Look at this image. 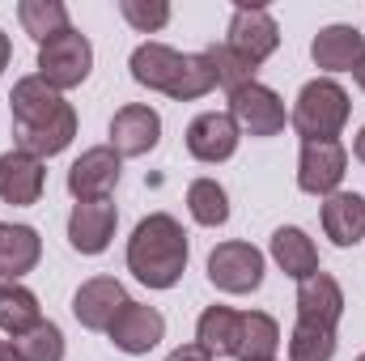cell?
Returning <instances> with one entry per match:
<instances>
[{
	"mask_svg": "<svg viewBox=\"0 0 365 361\" xmlns=\"http://www.w3.org/2000/svg\"><path fill=\"white\" fill-rule=\"evenodd\" d=\"M336 357V332L314 323H293L289 332V361H331Z\"/></svg>",
	"mask_w": 365,
	"mask_h": 361,
	"instance_id": "obj_28",
	"label": "cell"
},
{
	"mask_svg": "<svg viewBox=\"0 0 365 361\" xmlns=\"http://www.w3.org/2000/svg\"><path fill=\"white\" fill-rule=\"evenodd\" d=\"M166 361H212V353H208L204 345H182V349H175Z\"/></svg>",
	"mask_w": 365,
	"mask_h": 361,
	"instance_id": "obj_31",
	"label": "cell"
},
{
	"mask_svg": "<svg viewBox=\"0 0 365 361\" xmlns=\"http://www.w3.org/2000/svg\"><path fill=\"white\" fill-rule=\"evenodd\" d=\"M349 171V149L340 141H302L297 153V187L306 195H336Z\"/></svg>",
	"mask_w": 365,
	"mask_h": 361,
	"instance_id": "obj_7",
	"label": "cell"
},
{
	"mask_svg": "<svg viewBox=\"0 0 365 361\" xmlns=\"http://www.w3.org/2000/svg\"><path fill=\"white\" fill-rule=\"evenodd\" d=\"M357 361H365V353H361V357H357Z\"/></svg>",
	"mask_w": 365,
	"mask_h": 361,
	"instance_id": "obj_36",
	"label": "cell"
},
{
	"mask_svg": "<svg viewBox=\"0 0 365 361\" xmlns=\"http://www.w3.org/2000/svg\"><path fill=\"white\" fill-rule=\"evenodd\" d=\"M93 68V47L81 30H64L38 47V77L56 93L77 90Z\"/></svg>",
	"mask_w": 365,
	"mask_h": 361,
	"instance_id": "obj_5",
	"label": "cell"
},
{
	"mask_svg": "<svg viewBox=\"0 0 365 361\" xmlns=\"http://www.w3.org/2000/svg\"><path fill=\"white\" fill-rule=\"evenodd\" d=\"M242 60H251L255 68L272 56L276 47H280V26H276V17L268 9H259V4H238L234 9V17H230V39H225Z\"/></svg>",
	"mask_w": 365,
	"mask_h": 361,
	"instance_id": "obj_9",
	"label": "cell"
},
{
	"mask_svg": "<svg viewBox=\"0 0 365 361\" xmlns=\"http://www.w3.org/2000/svg\"><path fill=\"white\" fill-rule=\"evenodd\" d=\"M187 208H191L195 225H208V230H217V225L230 221V195H225V187L217 179H195L191 183V187H187Z\"/></svg>",
	"mask_w": 365,
	"mask_h": 361,
	"instance_id": "obj_26",
	"label": "cell"
},
{
	"mask_svg": "<svg viewBox=\"0 0 365 361\" xmlns=\"http://www.w3.org/2000/svg\"><path fill=\"white\" fill-rule=\"evenodd\" d=\"M38 323H43L38 298L26 285H17V280H0V332H9L17 340V336H26Z\"/></svg>",
	"mask_w": 365,
	"mask_h": 361,
	"instance_id": "obj_23",
	"label": "cell"
},
{
	"mask_svg": "<svg viewBox=\"0 0 365 361\" xmlns=\"http://www.w3.org/2000/svg\"><path fill=\"white\" fill-rule=\"evenodd\" d=\"M43 260V238L34 225H0V280H17Z\"/></svg>",
	"mask_w": 365,
	"mask_h": 361,
	"instance_id": "obj_20",
	"label": "cell"
},
{
	"mask_svg": "<svg viewBox=\"0 0 365 361\" xmlns=\"http://www.w3.org/2000/svg\"><path fill=\"white\" fill-rule=\"evenodd\" d=\"M162 141V115L145 102H128L110 119V149L119 158H145Z\"/></svg>",
	"mask_w": 365,
	"mask_h": 361,
	"instance_id": "obj_10",
	"label": "cell"
},
{
	"mask_svg": "<svg viewBox=\"0 0 365 361\" xmlns=\"http://www.w3.org/2000/svg\"><path fill=\"white\" fill-rule=\"evenodd\" d=\"M132 298L123 293V285L115 276H90L77 293H73V315L81 327L90 332H110V323L119 319V310L128 306Z\"/></svg>",
	"mask_w": 365,
	"mask_h": 361,
	"instance_id": "obj_15",
	"label": "cell"
},
{
	"mask_svg": "<svg viewBox=\"0 0 365 361\" xmlns=\"http://www.w3.org/2000/svg\"><path fill=\"white\" fill-rule=\"evenodd\" d=\"M349 115H353V102H349L344 86L331 81V77H314V81L302 86L289 123L297 128L302 141H336L340 128L349 123Z\"/></svg>",
	"mask_w": 365,
	"mask_h": 361,
	"instance_id": "obj_4",
	"label": "cell"
},
{
	"mask_svg": "<svg viewBox=\"0 0 365 361\" xmlns=\"http://www.w3.org/2000/svg\"><path fill=\"white\" fill-rule=\"evenodd\" d=\"M276 349H280V323L264 310H242L234 361H276Z\"/></svg>",
	"mask_w": 365,
	"mask_h": 361,
	"instance_id": "obj_22",
	"label": "cell"
},
{
	"mask_svg": "<svg viewBox=\"0 0 365 361\" xmlns=\"http://www.w3.org/2000/svg\"><path fill=\"white\" fill-rule=\"evenodd\" d=\"M119 13L132 30L140 34H158L166 21H170V4L166 0H119Z\"/></svg>",
	"mask_w": 365,
	"mask_h": 361,
	"instance_id": "obj_30",
	"label": "cell"
},
{
	"mask_svg": "<svg viewBox=\"0 0 365 361\" xmlns=\"http://www.w3.org/2000/svg\"><path fill=\"white\" fill-rule=\"evenodd\" d=\"M187 230L170 213H149L128 238V272L149 289H175L187 272Z\"/></svg>",
	"mask_w": 365,
	"mask_h": 361,
	"instance_id": "obj_2",
	"label": "cell"
},
{
	"mask_svg": "<svg viewBox=\"0 0 365 361\" xmlns=\"http://www.w3.org/2000/svg\"><path fill=\"white\" fill-rule=\"evenodd\" d=\"M0 361H17V353H13V345H9V340H0Z\"/></svg>",
	"mask_w": 365,
	"mask_h": 361,
	"instance_id": "obj_34",
	"label": "cell"
},
{
	"mask_svg": "<svg viewBox=\"0 0 365 361\" xmlns=\"http://www.w3.org/2000/svg\"><path fill=\"white\" fill-rule=\"evenodd\" d=\"M323 230L336 247H357L365 238V195L336 191L323 200Z\"/></svg>",
	"mask_w": 365,
	"mask_h": 361,
	"instance_id": "obj_19",
	"label": "cell"
},
{
	"mask_svg": "<svg viewBox=\"0 0 365 361\" xmlns=\"http://www.w3.org/2000/svg\"><path fill=\"white\" fill-rule=\"evenodd\" d=\"M208 60H212V73H217V86H225V90H238V86H251L255 81V64L251 60H242L230 43H217V47H208L204 51Z\"/></svg>",
	"mask_w": 365,
	"mask_h": 361,
	"instance_id": "obj_29",
	"label": "cell"
},
{
	"mask_svg": "<svg viewBox=\"0 0 365 361\" xmlns=\"http://www.w3.org/2000/svg\"><path fill=\"white\" fill-rule=\"evenodd\" d=\"M119 171H123V158L110 149V145H98V149H86L73 166H68V191L77 200H110L115 183H119Z\"/></svg>",
	"mask_w": 365,
	"mask_h": 361,
	"instance_id": "obj_16",
	"label": "cell"
},
{
	"mask_svg": "<svg viewBox=\"0 0 365 361\" xmlns=\"http://www.w3.org/2000/svg\"><path fill=\"white\" fill-rule=\"evenodd\" d=\"M132 81L145 86V90H158L175 102H195L217 86V73H212V60L204 51L195 56H182L166 43H140L132 51Z\"/></svg>",
	"mask_w": 365,
	"mask_h": 361,
	"instance_id": "obj_3",
	"label": "cell"
},
{
	"mask_svg": "<svg viewBox=\"0 0 365 361\" xmlns=\"http://www.w3.org/2000/svg\"><path fill=\"white\" fill-rule=\"evenodd\" d=\"M353 153H357V162L365 166V128L357 132V141H353Z\"/></svg>",
	"mask_w": 365,
	"mask_h": 361,
	"instance_id": "obj_33",
	"label": "cell"
},
{
	"mask_svg": "<svg viewBox=\"0 0 365 361\" xmlns=\"http://www.w3.org/2000/svg\"><path fill=\"white\" fill-rule=\"evenodd\" d=\"M230 115H234L238 132H251V136H276V132H284V119H289L280 93L259 81L230 90Z\"/></svg>",
	"mask_w": 365,
	"mask_h": 361,
	"instance_id": "obj_8",
	"label": "cell"
},
{
	"mask_svg": "<svg viewBox=\"0 0 365 361\" xmlns=\"http://www.w3.org/2000/svg\"><path fill=\"white\" fill-rule=\"evenodd\" d=\"M43 183H47V171H43L38 158H30V153H21V149L0 153V200H4V204H17V208L38 204Z\"/></svg>",
	"mask_w": 365,
	"mask_h": 361,
	"instance_id": "obj_18",
	"label": "cell"
},
{
	"mask_svg": "<svg viewBox=\"0 0 365 361\" xmlns=\"http://www.w3.org/2000/svg\"><path fill=\"white\" fill-rule=\"evenodd\" d=\"M13 353H17V361H64V332L43 319L38 327H30L26 336L13 340Z\"/></svg>",
	"mask_w": 365,
	"mask_h": 361,
	"instance_id": "obj_27",
	"label": "cell"
},
{
	"mask_svg": "<svg viewBox=\"0 0 365 361\" xmlns=\"http://www.w3.org/2000/svg\"><path fill=\"white\" fill-rule=\"evenodd\" d=\"M9 56H13V47H9V34L0 30V73L9 68Z\"/></svg>",
	"mask_w": 365,
	"mask_h": 361,
	"instance_id": "obj_32",
	"label": "cell"
},
{
	"mask_svg": "<svg viewBox=\"0 0 365 361\" xmlns=\"http://www.w3.org/2000/svg\"><path fill=\"white\" fill-rule=\"evenodd\" d=\"M119 208L110 200H77L68 213V247L77 255H102L115 238Z\"/></svg>",
	"mask_w": 365,
	"mask_h": 361,
	"instance_id": "obj_12",
	"label": "cell"
},
{
	"mask_svg": "<svg viewBox=\"0 0 365 361\" xmlns=\"http://www.w3.org/2000/svg\"><path fill=\"white\" fill-rule=\"evenodd\" d=\"M9 115H13V145L30 158H56L73 145L77 136V111L73 102H64V93H56L38 73L21 77L9 93Z\"/></svg>",
	"mask_w": 365,
	"mask_h": 361,
	"instance_id": "obj_1",
	"label": "cell"
},
{
	"mask_svg": "<svg viewBox=\"0 0 365 361\" xmlns=\"http://www.w3.org/2000/svg\"><path fill=\"white\" fill-rule=\"evenodd\" d=\"M238 323H242V310H230V306H208L195 323V345H204L212 357H234L238 349Z\"/></svg>",
	"mask_w": 365,
	"mask_h": 361,
	"instance_id": "obj_24",
	"label": "cell"
},
{
	"mask_svg": "<svg viewBox=\"0 0 365 361\" xmlns=\"http://www.w3.org/2000/svg\"><path fill=\"white\" fill-rule=\"evenodd\" d=\"M272 260H276V268L284 272V276L306 280V276L319 272V247L306 238V230L280 225V230L272 234Z\"/></svg>",
	"mask_w": 365,
	"mask_h": 361,
	"instance_id": "obj_21",
	"label": "cell"
},
{
	"mask_svg": "<svg viewBox=\"0 0 365 361\" xmlns=\"http://www.w3.org/2000/svg\"><path fill=\"white\" fill-rule=\"evenodd\" d=\"M106 336H110V345H115L119 353L140 357V353H149V349L162 345L166 319H162V310H153V306H145V302H128V306L119 310V319L110 323Z\"/></svg>",
	"mask_w": 365,
	"mask_h": 361,
	"instance_id": "obj_13",
	"label": "cell"
},
{
	"mask_svg": "<svg viewBox=\"0 0 365 361\" xmlns=\"http://www.w3.org/2000/svg\"><path fill=\"white\" fill-rule=\"evenodd\" d=\"M17 21H21V30H26L38 47H43L47 39L73 30V26H68V9H64L60 0H21V4H17Z\"/></svg>",
	"mask_w": 365,
	"mask_h": 361,
	"instance_id": "obj_25",
	"label": "cell"
},
{
	"mask_svg": "<svg viewBox=\"0 0 365 361\" xmlns=\"http://www.w3.org/2000/svg\"><path fill=\"white\" fill-rule=\"evenodd\" d=\"M344 319V289L331 272H314L306 280H297V323H314V327H327L336 332Z\"/></svg>",
	"mask_w": 365,
	"mask_h": 361,
	"instance_id": "obj_14",
	"label": "cell"
},
{
	"mask_svg": "<svg viewBox=\"0 0 365 361\" xmlns=\"http://www.w3.org/2000/svg\"><path fill=\"white\" fill-rule=\"evenodd\" d=\"M310 60L323 73H357L365 60V34L357 26H323L310 43Z\"/></svg>",
	"mask_w": 365,
	"mask_h": 361,
	"instance_id": "obj_17",
	"label": "cell"
},
{
	"mask_svg": "<svg viewBox=\"0 0 365 361\" xmlns=\"http://www.w3.org/2000/svg\"><path fill=\"white\" fill-rule=\"evenodd\" d=\"M353 77H357V90L365 93V60H361V68H357V73H353Z\"/></svg>",
	"mask_w": 365,
	"mask_h": 361,
	"instance_id": "obj_35",
	"label": "cell"
},
{
	"mask_svg": "<svg viewBox=\"0 0 365 361\" xmlns=\"http://www.w3.org/2000/svg\"><path fill=\"white\" fill-rule=\"evenodd\" d=\"M208 280L221 293H255L264 285V251L251 243H221L208 255Z\"/></svg>",
	"mask_w": 365,
	"mask_h": 361,
	"instance_id": "obj_6",
	"label": "cell"
},
{
	"mask_svg": "<svg viewBox=\"0 0 365 361\" xmlns=\"http://www.w3.org/2000/svg\"><path fill=\"white\" fill-rule=\"evenodd\" d=\"M238 123L230 111H204L187 123V153L204 166H217V162H230L234 149H238Z\"/></svg>",
	"mask_w": 365,
	"mask_h": 361,
	"instance_id": "obj_11",
	"label": "cell"
}]
</instances>
